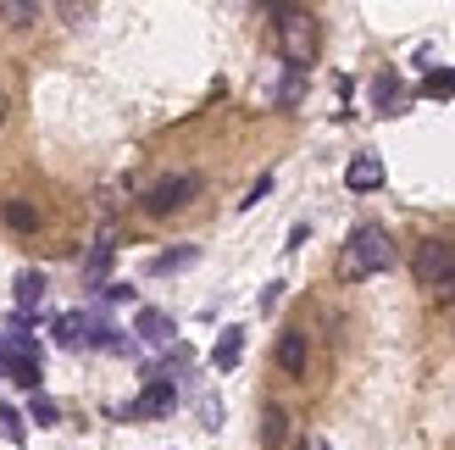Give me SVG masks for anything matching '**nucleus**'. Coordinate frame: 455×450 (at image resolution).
<instances>
[{
    "mask_svg": "<svg viewBox=\"0 0 455 450\" xmlns=\"http://www.w3.org/2000/svg\"><path fill=\"white\" fill-rule=\"evenodd\" d=\"M389 267H395V239L383 234L378 222H361V229L350 234V245H345V256H339V278L361 284L372 273H389Z\"/></svg>",
    "mask_w": 455,
    "mask_h": 450,
    "instance_id": "1",
    "label": "nucleus"
},
{
    "mask_svg": "<svg viewBox=\"0 0 455 450\" xmlns=\"http://www.w3.org/2000/svg\"><path fill=\"white\" fill-rule=\"evenodd\" d=\"M278 51L289 61V73H306V67L316 61V51H323V28H316L311 12H300V6L278 12Z\"/></svg>",
    "mask_w": 455,
    "mask_h": 450,
    "instance_id": "2",
    "label": "nucleus"
},
{
    "mask_svg": "<svg viewBox=\"0 0 455 450\" xmlns=\"http://www.w3.org/2000/svg\"><path fill=\"white\" fill-rule=\"evenodd\" d=\"M417 284L455 295V245L450 239H422L417 245Z\"/></svg>",
    "mask_w": 455,
    "mask_h": 450,
    "instance_id": "3",
    "label": "nucleus"
},
{
    "mask_svg": "<svg viewBox=\"0 0 455 450\" xmlns=\"http://www.w3.org/2000/svg\"><path fill=\"white\" fill-rule=\"evenodd\" d=\"M195 195H200V173H172V178H156L140 206H145L150 217H172V212H184Z\"/></svg>",
    "mask_w": 455,
    "mask_h": 450,
    "instance_id": "4",
    "label": "nucleus"
},
{
    "mask_svg": "<svg viewBox=\"0 0 455 450\" xmlns=\"http://www.w3.org/2000/svg\"><path fill=\"white\" fill-rule=\"evenodd\" d=\"M178 406V390H172V378H150V384L140 390V400L128 406V417H167Z\"/></svg>",
    "mask_w": 455,
    "mask_h": 450,
    "instance_id": "5",
    "label": "nucleus"
},
{
    "mask_svg": "<svg viewBox=\"0 0 455 450\" xmlns=\"http://www.w3.org/2000/svg\"><path fill=\"white\" fill-rule=\"evenodd\" d=\"M345 189H355V195L383 189V156H372V150L350 156V167H345Z\"/></svg>",
    "mask_w": 455,
    "mask_h": 450,
    "instance_id": "6",
    "label": "nucleus"
},
{
    "mask_svg": "<svg viewBox=\"0 0 455 450\" xmlns=\"http://www.w3.org/2000/svg\"><path fill=\"white\" fill-rule=\"evenodd\" d=\"M133 333H140L145 345H172V333H178V323L167 317L162 306H140V317H133Z\"/></svg>",
    "mask_w": 455,
    "mask_h": 450,
    "instance_id": "7",
    "label": "nucleus"
},
{
    "mask_svg": "<svg viewBox=\"0 0 455 450\" xmlns=\"http://www.w3.org/2000/svg\"><path fill=\"white\" fill-rule=\"evenodd\" d=\"M12 295H17V311H22V323L39 311V301H44V273L39 267H22L17 273V284H12Z\"/></svg>",
    "mask_w": 455,
    "mask_h": 450,
    "instance_id": "8",
    "label": "nucleus"
},
{
    "mask_svg": "<svg viewBox=\"0 0 455 450\" xmlns=\"http://www.w3.org/2000/svg\"><path fill=\"white\" fill-rule=\"evenodd\" d=\"M51 333H56L61 350H84L89 345V311H61V317L51 323Z\"/></svg>",
    "mask_w": 455,
    "mask_h": 450,
    "instance_id": "9",
    "label": "nucleus"
},
{
    "mask_svg": "<svg viewBox=\"0 0 455 450\" xmlns=\"http://www.w3.org/2000/svg\"><path fill=\"white\" fill-rule=\"evenodd\" d=\"M306 356H311V350H306V333H300V328H283V333H278V367H283L289 378H300V373H306Z\"/></svg>",
    "mask_w": 455,
    "mask_h": 450,
    "instance_id": "10",
    "label": "nucleus"
},
{
    "mask_svg": "<svg viewBox=\"0 0 455 450\" xmlns=\"http://www.w3.org/2000/svg\"><path fill=\"white\" fill-rule=\"evenodd\" d=\"M239 356H244V328H222L217 333V350H212V367L217 373H234Z\"/></svg>",
    "mask_w": 455,
    "mask_h": 450,
    "instance_id": "11",
    "label": "nucleus"
},
{
    "mask_svg": "<svg viewBox=\"0 0 455 450\" xmlns=\"http://www.w3.org/2000/svg\"><path fill=\"white\" fill-rule=\"evenodd\" d=\"M111 256H117V245H111V239H100L95 251L84 256V278H89V289H100V284H106V273H111Z\"/></svg>",
    "mask_w": 455,
    "mask_h": 450,
    "instance_id": "12",
    "label": "nucleus"
},
{
    "mask_svg": "<svg viewBox=\"0 0 455 450\" xmlns=\"http://www.w3.org/2000/svg\"><path fill=\"white\" fill-rule=\"evenodd\" d=\"M283 434H289V412H283V406H267V412H261V445L278 450Z\"/></svg>",
    "mask_w": 455,
    "mask_h": 450,
    "instance_id": "13",
    "label": "nucleus"
},
{
    "mask_svg": "<svg viewBox=\"0 0 455 450\" xmlns=\"http://www.w3.org/2000/svg\"><path fill=\"white\" fill-rule=\"evenodd\" d=\"M0 367H6L12 384H22V390H34V395H39V362H22V356H0Z\"/></svg>",
    "mask_w": 455,
    "mask_h": 450,
    "instance_id": "14",
    "label": "nucleus"
},
{
    "mask_svg": "<svg viewBox=\"0 0 455 450\" xmlns=\"http://www.w3.org/2000/svg\"><path fill=\"white\" fill-rule=\"evenodd\" d=\"M6 229H17V234L39 229V212L28 206V200H6Z\"/></svg>",
    "mask_w": 455,
    "mask_h": 450,
    "instance_id": "15",
    "label": "nucleus"
},
{
    "mask_svg": "<svg viewBox=\"0 0 455 450\" xmlns=\"http://www.w3.org/2000/svg\"><path fill=\"white\" fill-rule=\"evenodd\" d=\"M200 251H195V245H178V251H162V256H156L150 261V273H178V267H189Z\"/></svg>",
    "mask_w": 455,
    "mask_h": 450,
    "instance_id": "16",
    "label": "nucleus"
},
{
    "mask_svg": "<svg viewBox=\"0 0 455 450\" xmlns=\"http://www.w3.org/2000/svg\"><path fill=\"white\" fill-rule=\"evenodd\" d=\"M0 17H6L12 28H28V22L39 17V6H34V0H0Z\"/></svg>",
    "mask_w": 455,
    "mask_h": 450,
    "instance_id": "17",
    "label": "nucleus"
},
{
    "mask_svg": "<svg viewBox=\"0 0 455 450\" xmlns=\"http://www.w3.org/2000/svg\"><path fill=\"white\" fill-rule=\"evenodd\" d=\"M400 95H405V89H400V78H389V73H383V78L372 84V100H378V111H395V106H400Z\"/></svg>",
    "mask_w": 455,
    "mask_h": 450,
    "instance_id": "18",
    "label": "nucleus"
},
{
    "mask_svg": "<svg viewBox=\"0 0 455 450\" xmlns=\"http://www.w3.org/2000/svg\"><path fill=\"white\" fill-rule=\"evenodd\" d=\"M422 95L450 100V95H455V67H444V73H427V78H422Z\"/></svg>",
    "mask_w": 455,
    "mask_h": 450,
    "instance_id": "19",
    "label": "nucleus"
},
{
    "mask_svg": "<svg viewBox=\"0 0 455 450\" xmlns=\"http://www.w3.org/2000/svg\"><path fill=\"white\" fill-rule=\"evenodd\" d=\"M28 417L39 422V429H56V422H61V406H56L51 395H34V406H28Z\"/></svg>",
    "mask_w": 455,
    "mask_h": 450,
    "instance_id": "20",
    "label": "nucleus"
},
{
    "mask_svg": "<svg viewBox=\"0 0 455 450\" xmlns=\"http://www.w3.org/2000/svg\"><path fill=\"white\" fill-rule=\"evenodd\" d=\"M0 439L22 445V417H17V406H6V400H0Z\"/></svg>",
    "mask_w": 455,
    "mask_h": 450,
    "instance_id": "21",
    "label": "nucleus"
},
{
    "mask_svg": "<svg viewBox=\"0 0 455 450\" xmlns=\"http://www.w3.org/2000/svg\"><path fill=\"white\" fill-rule=\"evenodd\" d=\"M267 195H272V173H261V178H256V184H250V195L239 200V206H261V200H267Z\"/></svg>",
    "mask_w": 455,
    "mask_h": 450,
    "instance_id": "22",
    "label": "nucleus"
},
{
    "mask_svg": "<svg viewBox=\"0 0 455 450\" xmlns=\"http://www.w3.org/2000/svg\"><path fill=\"white\" fill-rule=\"evenodd\" d=\"M95 295H100V301H111V306H123V301H133V289H128V284H100Z\"/></svg>",
    "mask_w": 455,
    "mask_h": 450,
    "instance_id": "23",
    "label": "nucleus"
},
{
    "mask_svg": "<svg viewBox=\"0 0 455 450\" xmlns=\"http://www.w3.org/2000/svg\"><path fill=\"white\" fill-rule=\"evenodd\" d=\"M294 100H300V73H289L283 89H278V106H294Z\"/></svg>",
    "mask_w": 455,
    "mask_h": 450,
    "instance_id": "24",
    "label": "nucleus"
},
{
    "mask_svg": "<svg viewBox=\"0 0 455 450\" xmlns=\"http://www.w3.org/2000/svg\"><path fill=\"white\" fill-rule=\"evenodd\" d=\"M306 450H333V445L328 439H306Z\"/></svg>",
    "mask_w": 455,
    "mask_h": 450,
    "instance_id": "25",
    "label": "nucleus"
},
{
    "mask_svg": "<svg viewBox=\"0 0 455 450\" xmlns=\"http://www.w3.org/2000/svg\"><path fill=\"white\" fill-rule=\"evenodd\" d=\"M0 123H6V95H0Z\"/></svg>",
    "mask_w": 455,
    "mask_h": 450,
    "instance_id": "26",
    "label": "nucleus"
}]
</instances>
